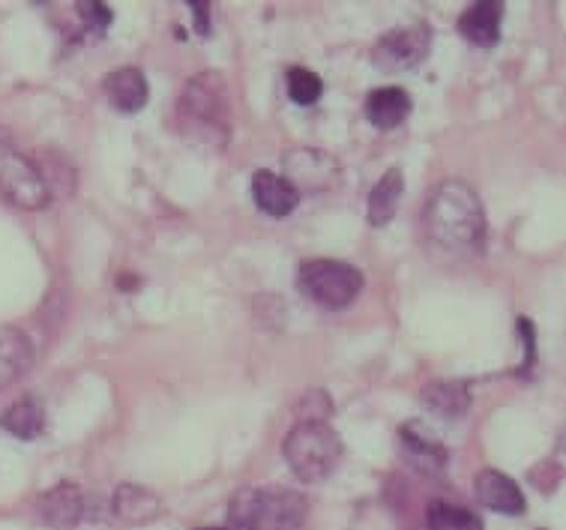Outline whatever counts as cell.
Listing matches in <instances>:
<instances>
[{"label":"cell","instance_id":"cell-11","mask_svg":"<svg viewBox=\"0 0 566 530\" xmlns=\"http://www.w3.org/2000/svg\"><path fill=\"white\" fill-rule=\"evenodd\" d=\"M36 510H40V519L49 528L73 530L84 516V498L73 482H61V486H54L52 491L42 495Z\"/></svg>","mask_w":566,"mask_h":530},{"label":"cell","instance_id":"cell-16","mask_svg":"<svg viewBox=\"0 0 566 530\" xmlns=\"http://www.w3.org/2000/svg\"><path fill=\"white\" fill-rule=\"evenodd\" d=\"M420 402L443 419H459L471 408V389L462 381H434L422 389Z\"/></svg>","mask_w":566,"mask_h":530},{"label":"cell","instance_id":"cell-12","mask_svg":"<svg viewBox=\"0 0 566 530\" xmlns=\"http://www.w3.org/2000/svg\"><path fill=\"white\" fill-rule=\"evenodd\" d=\"M501 19H504V3H492V0L471 3L459 15V33L480 49H492L501 40Z\"/></svg>","mask_w":566,"mask_h":530},{"label":"cell","instance_id":"cell-13","mask_svg":"<svg viewBox=\"0 0 566 530\" xmlns=\"http://www.w3.org/2000/svg\"><path fill=\"white\" fill-rule=\"evenodd\" d=\"M33 366V345L15 326H0V389L12 387Z\"/></svg>","mask_w":566,"mask_h":530},{"label":"cell","instance_id":"cell-3","mask_svg":"<svg viewBox=\"0 0 566 530\" xmlns=\"http://www.w3.org/2000/svg\"><path fill=\"white\" fill-rule=\"evenodd\" d=\"M306 521V500L297 491L240 489L228 503V530H300Z\"/></svg>","mask_w":566,"mask_h":530},{"label":"cell","instance_id":"cell-25","mask_svg":"<svg viewBox=\"0 0 566 530\" xmlns=\"http://www.w3.org/2000/svg\"><path fill=\"white\" fill-rule=\"evenodd\" d=\"M198 530H228V528H198Z\"/></svg>","mask_w":566,"mask_h":530},{"label":"cell","instance_id":"cell-2","mask_svg":"<svg viewBox=\"0 0 566 530\" xmlns=\"http://www.w3.org/2000/svg\"><path fill=\"white\" fill-rule=\"evenodd\" d=\"M180 126L198 142L226 147L231 135V93L219 72H201L180 96Z\"/></svg>","mask_w":566,"mask_h":530},{"label":"cell","instance_id":"cell-15","mask_svg":"<svg viewBox=\"0 0 566 530\" xmlns=\"http://www.w3.org/2000/svg\"><path fill=\"white\" fill-rule=\"evenodd\" d=\"M411 114V96L402 87H378L366 96V117L375 129H396Z\"/></svg>","mask_w":566,"mask_h":530},{"label":"cell","instance_id":"cell-19","mask_svg":"<svg viewBox=\"0 0 566 530\" xmlns=\"http://www.w3.org/2000/svg\"><path fill=\"white\" fill-rule=\"evenodd\" d=\"M0 426L21 440L40 438L42 428H45V411H42V405L36 398H19L15 405H10V408L3 411Z\"/></svg>","mask_w":566,"mask_h":530},{"label":"cell","instance_id":"cell-7","mask_svg":"<svg viewBox=\"0 0 566 530\" xmlns=\"http://www.w3.org/2000/svg\"><path fill=\"white\" fill-rule=\"evenodd\" d=\"M429 49H432V28L420 21V24L384 33L371 49V61L384 72H405L420 66L429 58Z\"/></svg>","mask_w":566,"mask_h":530},{"label":"cell","instance_id":"cell-24","mask_svg":"<svg viewBox=\"0 0 566 530\" xmlns=\"http://www.w3.org/2000/svg\"><path fill=\"white\" fill-rule=\"evenodd\" d=\"M518 330L525 333V347H527V360H525V368H531L534 363V324L527 321V318H518Z\"/></svg>","mask_w":566,"mask_h":530},{"label":"cell","instance_id":"cell-22","mask_svg":"<svg viewBox=\"0 0 566 530\" xmlns=\"http://www.w3.org/2000/svg\"><path fill=\"white\" fill-rule=\"evenodd\" d=\"M324 93V82H321L318 72L303 70V66H294L289 70V96L297 105H315Z\"/></svg>","mask_w":566,"mask_h":530},{"label":"cell","instance_id":"cell-5","mask_svg":"<svg viewBox=\"0 0 566 530\" xmlns=\"http://www.w3.org/2000/svg\"><path fill=\"white\" fill-rule=\"evenodd\" d=\"M297 288L318 306L345 309L360 297L363 273L354 264H345V261L315 258V261L300 264Z\"/></svg>","mask_w":566,"mask_h":530},{"label":"cell","instance_id":"cell-8","mask_svg":"<svg viewBox=\"0 0 566 530\" xmlns=\"http://www.w3.org/2000/svg\"><path fill=\"white\" fill-rule=\"evenodd\" d=\"M399 444H402L405 456L426 474H441L450 461V453L441 444V438L426 423H417V419L399 428Z\"/></svg>","mask_w":566,"mask_h":530},{"label":"cell","instance_id":"cell-9","mask_svg":"<svg viewBox=\"0 0 566 530\" xmlns=\"http://www.w3.org/2000/svg\"><path fill=\"white\" fill-rule=\"evenodd\" d=\"M476 498H480L483 507L501 512V516H522L527 507L518 482L494 468H485L476 474Z\"/></svg>","mask_w":566,"mask_h":530},{"label":"cell","instance_id":"cell-20","mask_svg":"<svg viewBox=\"0 0 566 530\" xmlns=\"http://www.w3.org/2000/svg\"><path fill=\"white\" fill-rule=\"evenodd\" d=\"M426 528L429 530H483V521L476 519L471 510H464V507L434 500V503H429V510H426Z\"/></svg>","mask_w":566,"mask_h":530},{"label":"cell","instance_id":"cell-18","mask_svg":"<svg viewBox=\"0 0 566 530\" xmlns=\"http://www.w3.org/2000/svg\"><path fill=\"white\" fill-rule=\"evenodd\" d=\"M402 193H405L402 168H390V172H384L381 180H378L375 189L369 193V222L375 225V228H384L387 222H392V216L399 214Z\"/></svg>","mask_w":566,"mask_h":530},{"label":"cell","instance_id":"cell-1","mask_svg":"<svg viewBox=\"0 0 566 530\" xmlns=\"http://www.w3.org/2000/svg\"><path fill=\"white\" fill-rule=\"evenodd\" d=\"M426 243L438 261L459 264L483 256L485 214L480 195L462 180H447L432 193L422 214Z\"/></svg>","mask_w":566,"mask_h":530},{"label":"cell","instance_id":"cell-23","mask_svg":"<svg viewBox=\"0 0 566 530\" xmlns=\"http://www.w3.org/2000/svg\"><path fill=\"white\" fill-rule=\"evenodd\" d=\"M189 10L196 12L198 33L207 37L210 33V3H205V0H189Z\"/></svg>","mask_w":566,"mask_h":530},{"label":"cell","instance_id":"cell-17","mask_svg":"<svg viewBox=\"0 0 566 530\" xmlns=\"http://www.w3.org/2000/svg\"><path fill=\"white\" fill-rule=\"evenodd\" d=\"M114 512H117V519L129 521V524H145V521H154L156 516H163V500L145 486L126 482L114 495Z\"/></svg>","mask_w":566,"mask_h":530},{"label":"cell","instance_id":"cell-4","mask_svg":"<svg viewBox=\"0 0 566 530\" xmlns=\"http://www.w3.org/2000/svg\"><path fill=\"white\" fill-rule=\"evenodd\" d=\"M285 459L300 482H324L342 461L339 432L324 419H303L285 438Z\"/></svg>","mask_w":566,"mask_h":530},{"label":"cell","instance_id":"cell-6","mask_svg":"<svg viewBox=\"0 0 566 530\" xmlns=\"http://www.w3.org/2000/svg\"><path fill=\"white\" fill-rule=\"evenodd\" d=\"M0 195L21 210H42L52 198L40 168L7 135H0Z\"/></svg>","mask_w":566,"mask_h":530},{"label":"cell","instance_id":"cell-10","mask_svg":"<svg viewBox=\"0 0 566 530\" xmlns=\"http://www.w3.org/2000/svg\"><path fill=\"white\" fill-rule=\"evenodd\" d=\"M252 198H255V205L261 207L264 214L282 219V216H289L297 210L300 189L291 184L289 177L261 168V172H255V177H252Z\"/></svg>","mask_w":566,"mask_h":530},{"label":"cell","instance_id":"cell-14","mask_svg":"<svg viewBox=\"0 0 566 530\" xmlns=\"http://www.w3.org/2000/svg\"><path fill=\"white\" fill-rule=\"evenodd\" d=\"M105 96L108 103L124 114L142 112L147 105V96H150V87H147L145 72L135 70V66H124V70H114L108 79H105Z\"/></svg>","mask_w":566,"mask_h":530},{"label":"cell","instance_id":"cell-21","mask_svg":"<svg viewBox=\"0 0 566 530\" xmlns=\"http://www.w3.org/2000/svg\"><path fill=\"white\" fill-rule=\"evenodd\" d=\"M289 168L297 174L300 180H303V186H310V189L315 177H318V189L329 186V180L336 177V168L329 163V156L318 154V150H297V154H291Z\"/></svg>","mask_w":566,"mask_h":530}]
</instances>
